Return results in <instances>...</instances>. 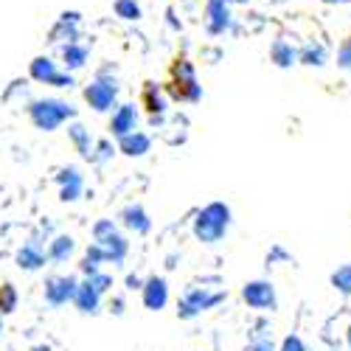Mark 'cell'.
I'll list each match as a JSON object with an SVG mask.
<instances>
[{
    "label": "cell",
    "mask_w": 351,
    "mask_h": 351,
    "mask_svg": "<svg viewBox=\"0 0 351 351\" xmlns=\"http://www.w3.org/2000/svg\"><path fill=\"white\" fill-rule=\"evenodd\" d=\"M73 250H76L73 237H56V239L48 245V258L53 261V265H65V261L73 256Z\"/></svg>",
    "instance_id": "19"
},
{
    "label": "cell",
    "mask_w": 351,
    "mask_h": 351,
    "mask_svg": "<svg viewBox=\"0 0 351 351\" xmlns=\"http://www.w3.org/2000/svg\"><path fill=\"white\" fill-rule=\"evenodd\" d=\"M73 306L82 315H99V309H101V292H96L87 281H82L79 289H76V295H73Z\"/></svg>",
    "instance_id": "17"
},
{
    "label": "cell",
    "mask_w": 351,
    "mask_h": 351,
    "mask_svg": "<svg viewBox=\"0 0 351 351\" xmlns=\"http://www.w3.org/2000/svg\"><path fill=\"white\" fill-rule=\"evenodd\" d=\"M87 284H90L96 292H101V295H104V292H110L112 289V276H107V273H101V270H96V273H90V276H87L84 278Z\"/></svg>",
    "instance_id": "26"
},
{
    "label": "cell",
    "mask_w": 351,
    "mask_h": 351,
    "mask_svg": "<svg viewBox=\"0 0 351 351\" xmlns=\"http://www.w3.org/2000/svg\"><path fill=\"white\" fill-rule=\"evenodd\" d=\"M0 335H3V317H0Z\"/></svg>",
    "instance_id": "38"
},
{
    "label": "cell",
    "mask_w": 351,
    "mask_h": 351,
    "mask_svg": "<svg viewBox=\"0 0 351 351\" xmlns=\"http://www.w3.org/2000/svg\"><path fill=\"white\" fill-rule=\"evenodd\" d=\"M233 3H247V0H233Z\"/></svg>",
    "instance_id": "39"
},
{
    "label": "cell",
    "mask_w": 351,
    "mask_h": 351,
    "mask_svg": "<svg viewBox=\"0 0 351 351\" xmlns=\"http://www.w3.org/2000/svg\"><path fill=\"white\" fill-rule=\"evenodd\" d=\"M270 56H273V62H276L278 68H289L292 62L298 60V51L292 48V45H287L284 40H278V43L270 48Z\"/></svg>",
    "instance_id": "22"
},
{
    "label": "cell",
    "mask_w": 351,
    "mask_h": 351,
    "mask_svg": "<svg viewBox=\"0 0 351 351\" xmlns=\"http://www.w3.org/2000/svg\"><path fill=\"white\" fill-rule=\"evenodd\" d=\"M110 309H112L115 315H124V298H112V301H110Z\"/></svg>",
    "instance_id": "34"
},
{
    "label": "cell",
    "mask_w": 351,
    "mask_h": 351,
    "mask_svg": "<svg viewBox=\"0 0 351 351\" xmlns=\"http://www.w3.org/2000/svg\"><path fill=\"white\" fill-rule=\"evenodd\" d=\"M245 351H273V340H267V337H261V340H256V343H250Z\"/></svg>",
    "instance_id": "33"
},
{
    "label": "cell",
    "mask_w": 351,
    "mask_h": 351,
    "mask_svg": "<svg viewBox=\"0 0 351 351\" xmlns=\"http://www.w3.org/2000/svg\"><path fill=\"white\" fill-rule=\"evenodd\" d=\"M119 228H115V222L112 219H99L96 225H93V239L96 242H101L104 237H110V233H115Z\"/></svg>",
    "instance_id": "30"
},
{
    "label": "cell",
    "mask_w": 351,
    "mask_h": 351,
    "mask_svg": "<svg viewBox=\"0 0 351 351\" xmlns=\"http://www.w3.org/2000/svg\"><path fill=\"white\" fill-rule=\"evenodd\" d=\"M149 149H152V138L146 135V132L132 130V132H127V135L119 138V152H124L127 158H143Z\"/></svg>",
    "instance_id": "14"
},
{
    "label": "cell",
    "mask_w": 351,
    "mask_h": 351,
    "mask_svg": "<svg viewBox=\"0 0 351 351\" xmlns=\"http://www.w3.org/2000/svg\"><path fill=\"white\" fill-rule=\"evenodd\" d=\"M45 261H48V253L43 250V245L37 239L32 242H25L20 250H17V265L28 273H34V270H43L45 267Z\"/></svg>",
    "instance_id": "11"
},
{
    "label": "cell",
    "mask_w": 351,
    "mask_h": 351,
    "mask_svg": "<svg viewBox=\"0 0 351 351\" xmlns=\"http://www.w3.org/2000/svg\"><path fill=\"white\" fill-rule=\"evenodd\" d=\"M242 298L253 309H273L276 306V289L270 281H250L242 289Z\"/></svg>",
    "instance_id": "8"
},
{
    "label": "cell",
    "mask_w": 351,
    "mask_h": 351,
    "mask_svg": "<svg viewBox=\"0 0 351 351\" xmlns=\"http://www.w3.org/2000/svg\"><path fill=\"white\" fill-rule=\"evenodd\" d=\"M93 149H96V152H93V158H90L93 163H107V160L112 158V143H110V141H99V143L93 146Z\"/></svg>",
    "instance_id": "29"
},
{
    "label": "cell",
    "mask_w": 351,
    "mask_h": 351,
    "mask_svg": "<svg viewBox=\"0 0 351 351\" xmlns=\"http://www.w3.org/2000/svg\"><path fill=\"white\" fill-rule=\"evenodd\" d=\"M135 124H138V110H135V104H121L119 110L112 112V119H110V132H112L115 138H121V135L132 132Z\"/></svg>",
    "instance_id": "16"
},
{
    "label": "cell",
    "mask_w": 351,
    "mask_h": 351,
    "mask_svg": "<svg viewBox=\"0 0 351 351\" xmlns=\"http://www.w3.org/2000/svg\"><path fill=\"white\" fill-rule=\"evenodd\" d=\"M56 183H60V199L62 202H76L84 191V178L79 166H65L60 174H56Z\"/></svg>",
    "instance_id": "9"
},
{
    "label": "cell",
    "mask_w": 351,
    "mask_h": 351,
    "mask_svg": "<svg viewBox=\"0 0 351 351\" xmlns=\"http://www.w3.org/2000/svg\"><path fill=\"white\" fill-rule=\"evenodd\" d=\"M206 14H208V32L222 34L225 28H230V0H208Z\"/></svg>",
    "instance_id": "13"
},
{
    "label": "cell",
    "mask_w": 351,
    "mask_h": 351,
    "mask_svg": "<svg viewBox=\"0 0 351 351\" xmlns=\"http://www.w3.org/2000/svg\"><path fill=\"white\" fill-rule=\"evenodd\" d=\"M115 99H119V84L115 79H107L104 73H99L90 84L84 87V101L90 104L96 112H107L115 107Z\"/></svg>",
    "instance_id": "5"
},
{
    "label": "cell",
    "mask_w": 351,
    "mask_h": 351,
    "mask_svg": "<svg viewBox=\"0 0 351 351\" xmlns=\"http://www.w3.org/2000/svg\"><path fill=\"white\" fill-rule=\"evenodd\" d=\"M332 284H335L340 292H346V295H351V265H346V267H340L337 273H332Z\"/></svg>",
    "instance_id": "27"
},
{
    "label": "cell",
    "mask_w": 351,
    "mask_h": 351,
    "mask_svg": "<svg viewBox=\"0 0 351 351\" xmlns=\"http://www.w3.org/2000/svg\"><path fill=\"white\" fill-rule=\"evenodd\" d=\"M14 309H17V289L12 284H3L0 287V315L14 312Z\"/></svg>",
    "instance_id": "24"
},
{
    "label": "cell",
    "mask_w": 351,
    "mask_h": 351,
    "mask_svg": "<svg viewBox=\"0 0 351 351\" xmlns=\"http://www.w3.org/2000/svg\"><path fill=\"white\" fill-rule=\"evenodd\" d=\"M76 289H79V281L73 276H53L45 281V301L51 306H65L68 301L73 304Z\"/></svg>",
    "instance_id": "7"
},
{
    "label": "cell",
    "mask_w": 351,
    "mask_h": 351,
    "mask_svg": "<svg viewBox=\"0 0 351 351\" xmlns=\"http://www.w3.org/2000/svg\"><path fill=\"white\" fill-rule=\"evenodd\" d=\"M99 245L104 247V258L110 261L112 267H121L124 261H127V253H130V242H127V237H121L119 230H115V233H110V237H104Z\"/></svg>",
    "instance_id": "12"
},
{
    "label": "cell",
    "mask_w": 351,
    "mask_h": 351,
    "mask_svg": "<svg viewBox=\"0 0 351 351\" xmlns=\"http://www.w3.org/2000/svg\"><path fill=\"white\" fill-rule=\"evenodd\" d=\"M141 292H143V306L149 312H160L169 304V281L160 276H152L149 281H143Z\"/></svg>",
    "instance_id": "10"
},
{
    "label": "cell",
    "mask_w": 351,
    "mask_h": 351,
    "mask_svg": "<svg viewBox=\"0 0 351 351\" xmlns=\"http://www.w3.org/2000/svg\"><path fill=\"white\" fill-rule=\"evenodd\" d=\"M28 119L43 132L60 130L68 119H76V107L62 101V99H37L28 104Z\"/></svg>",
    "instance_id": "2"
},
{
    "label": "cell",
    "mask_w": 351,
    "mask_h": 351,
    "mask_svg": "<svg viewBox=\"0 0 351 351\" xmlns=\"http://www.w3.org/2000/svg\"><path fill=\"white\" fill-rule=\"evenodd\" d=\"M281 351H306V346L301 343V337H295V335H289L284 343H281Z\"/></svg>",
    "instance_id": "32"
},
{
    "label": "cell",
    "mask_w": 351,
    "mask_h": 351,
    "mask_svg": "<svg viewBox=\"0 0 351 351\" xmlns=\"http://www.w3.org/2000/svg\"><path fill=\"white\" fill-rule=\"evenodd\" d=\"M143 101H146V107H149V112L155 115V119H158V115L166 110V101H163V99H160V93L155 90V84H149V87H146Z\"/></svg>",
    "instance_id": "25"
},
{
    "label": "cell",
    "mask_w": 351,
    "mask_h": 351,
    "mask_svg": "<svg viewBox=\"0 0 351 351\" xmlns=\"http://www.w3.org/2000/svg\"><path fill=\"white\" fill-rule=\"evenodd\" d=\"M68 135H71V141H73V146H76V152H79L84 160H90V158H93V138H90V132H87V130L76 121V124L68 127Z\"/></svg>",
    "instance_id": "18"
},
{
    "label": "cell",
    "mask_w": 351,
    "mask_h": 351,
    "mask_svg": "<svg viewBox=\"0 0 351 351\" xmlns=\"http://www.w3.org/2000/svg\"><path fill=\"white\" fill-rule=\"evenodd\" d=\"M326 3H348V0H326Z\"/></svg>",
    "instance_id": "37"
},
{
    "label": "cell",
    "mask_w": 351,
    "mask_h": 351,
    "mask_svg": "<svg viewBox=\"0 0 351 351\" xmlns=\"http://www.w3.org/2000/svg\"><path fill=\"white\" fill-rule=\"evenodd\" d=\"M171 84H169V93L178 99V101H199L202 99V87L194 79V65L189 60H178L171 68Z\"/></svg>",
    "instance_id": "3"
},
{
    "label": "cell",
    "mask_w": 351,
    "mask_h": 351,
    "mask_svg": "<svg viewBox=\"0 0 351 351\" xmlns=\"http://www.w3.org/2000/svg\"><path fill=\"white\" fill-rule=\"evenodd\" d=\"M337 65L351 71V40L343 43V48H340V53H337Z\"/></svg>",
    "instance_id": "31"
},
{
    "label": "cell",
    "mask_w": 351,
    "mask_h": 351,
    "mask_svg": "<svg viewBox=\"0 0 351 351\" xmlns=\"http://www.w3.org/2000/svg\"><path fill=\"white\" fill-rule=\"evenodd\" d=\"M301 62H306V65H324L326 62V51L324 48H306L301 53Z\"/></svg>",
    "instance_id": "28"
},
{
    "label": "cell",
    "mask_w": 351,
    "mask_h": 351,
    "mask_svg": "<svg viewBox=\"0 0 351 351\" xmlns=\"http://www.w3.org/2000/svg\"><path fill=\"white\" fill-rule=\"evenodd\" d=\"M228 228H230V208L225 202H208L194 219V237L202 245H217L225 239Z\"/></svg>",
    "instance_id": "1"
},
{
    "label": "cell",
    "mask_w": 351,
    "mask_h": 351,
    "mask_svg": "<svg viewBox=\"0 0 351 351\" xmlns=\"http://www.w3.org/2000/svg\"><path fill=\"white\" fill-rule=\"evenodd\" d=\"M112 9L121 20H138L141 17V6L135 3V0H115Z\"/></svg>",
    "instance_id": "23"
},
{
    "label": "cell",
    "mask_w": 351,
    "mask_h": 351,
    "mask_svg": "<svg viewBox=\"0 0 351 351\" xmlns=\"http://www.w3.org/2000/svg\"><path fill=\"white\" fill-rule=\"evenodd\" d=\"M32 351H51L48 346H37V348H32Z\"/></svg>",
    "instance_id": "36"
},
{
    "label": "cell",
    "mask_w": 351,
    "mask_h": 351,
    "mask_svg": "<svg viewBox=\"0 0 351 351\" xmlns=\"http://www.w3.org/2000/svg\"><path fill=\"white\" fill-rule=\"evenodd\" d=\"M101 265H107V258H104V247H101L99 242H93L90 247H87V253H84V258H82L79 270H82L84 276H90V273L101 270Z\"/></svg>",
    "instance_id": "21"
},
{
    "label": "cell",
    "mask_w": 351,
    "mask_h": 351,
    "mask_svg": "<svg viewBox=\"0 0 351 351\" xmlns=\"http://www.w3.org/2000/svg\"><path fill=\"white\" fill-rule=\"evenodd\" d=\"M119 219H121V225H124L127 230L138 233V237H146V233L152 230V219H149V214H146L143 206H127Z\"/></svg>",
    "instance_id": "15"
},
{
    "label": "cell",
    "mask_w": 351,
    "mask_h": 351,
    "mask_svg": "<svg viewBox=\"0 0 351 351\" xmlns=\"http://www.w3.org/2000/svg\"><path fill=\"white\" fill-rule=\"evenodd\" d=\"M141 287H143V281L138 276H127V289H141Z\"/></svg>",
    "instance_id": "35"
},
{
    "label": "cell",
    "mask_w": 351,
    "mask_h": 351,
    "mask_svg": "<svg viewBox=\"0 0 351 351\" xmlns=\"http://www.w3.org/2000/svg\"><path fill=\"white\" fill-rule=\"evenodd\" d=\"M62 60H65L68 71H79V68L87 65V60H90V51H87L84 45H79V43H68L62 48Z\"/></svg>",
    "instance_id": "20"
},
{
    "label": "cell",
    "mask_w": 351,
    "mask_h": 351,
    "mask_svg": "<svg viewBox=\"0 0 351 351\" xmlns=\"http://www.w3.org/2000/svg\"><path fill=\"white\" fill-rule=\"evenodd\" d=\"M222 301H225V292H208L206 287L189 289L186 295H183V301L178 304V317L191 320V317H197V315H202V312L214 309V306L222 304Z\"/></svg>",
    "instance_id": "4"
},
{
    "label": "cell",
    "mask_w": 351,
    "mask_h": 351,
    "mask_svg": "<svg viewBox=\"0 0 351 351\" xmlns=\"http://www.w3.org/2000/svg\"><path fill=\"white\" fill-rule=\"evenodd\" d=\"M28 73H32V79L40 82V84L73 87V76L56 71V62L51 60V56H34V60H32V68H28Z\"/></svg>",
    "instance_id": "6"
}]
</instances>
